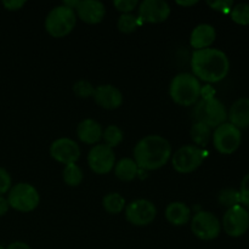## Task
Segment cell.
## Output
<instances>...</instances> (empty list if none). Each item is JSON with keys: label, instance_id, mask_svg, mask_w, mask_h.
<instances>
[{"label": "cell", "instance_id": "6da1fadb", "mask_svg": "<svg viewBox=\"0 0 249 249\" xmlns=\"http://www.w3.org/2000/svg\"><path fill=\"white\" fill-rule=\"evenodd\" d=\"M192 74L206 83H219L230 72V60L220 49L208 48L195 50L191 58Z\"/></svg>", "mask_w": 249, "mask_h": 249}, {"label": "cell", "instance_id": "7a4b0ae2", "mask_svg": "<svg viewBox=\"0 0 249 249\" xmlns=\"http://www.w3.org/2000/svg\"><path fill=\"white\" fill-rule=\"evenodd\" d=\"M133 156L139 169L157 170L172 158V146L163 136L147 135L138 141Z\"/></svg>", "mask_w": 249, "mask_h": 249}, {"label": "cell", "instance_id": "3957f363", "mask_svg": "<svg viewBox=\"0 0 249 249\" xmlns=\"http://www.w3.org/2000/svg\"><path fill=\"white\" fill-rule=\"evenodd\" d=\"M169 95L180 106H192L202 95L201 82L192 73H179L170 82Z\"/></svg>", "mask_w": 249, "mask_h": 249}, {"label": "cell", "instance_id": "277c9868", "mask_svg": "<svg viewBox=\"0 0 249 249\" xmlns=\"http://www.w3.org/2000/svg\"><path fill=\"white\" fill-rule=\"evenodd\" d=\"M77 15L74 10L58 5L51 9L45 17V29L53 38H63L74 29Z\"/></svg>", "mask_w": 249, "mask_h": 249}, {"label": "cell", "instance_id": "5b68a950", "mask_svg": "<svg viewBox=\"0 0 249 249\" xmlns=\"http://www.w3.org/2000/svg\"><path fill=\"white\" fill-rule=\"evenodd\" d=\"M194 116L196 122L206 124L211 129L228 122V111L223 102L214 96H204L195 107Z\"/></svg>", "mask_w": 249, "mask_h": 249}, {"label": "cell", "instance_id": "8992f818", "mask_svg": "<svg viewBox=\"0 0 249 249\" xmlns=\"http://www.w3.org/2000/svg\"><path fill=\"white\" fill-rule=\"evenodd\" d=\"M7 202L10 208L22 213H28L39 206L40 196L33 185L28 182H18L7 192Z\"/></svg>", "mask_w": 249, "mask_h": 249}, {"label": "cell", "instance_id": "52a82bcc", "mask_svg": "<svg viewBox=\"0 0 249 249\" xmlns=\"http://www.w3.org/2000/svg\"><path fill=\"white\" fill-rule=\"evenodd\" d=\"M212 141L214 148L219 153L225 156L232 155L242 143V131L229 122H225L214 129L212 134Z\"/></svg>", "mask_w": 249, "mask_h": 249}, {"label": "cell", "instance_id": "ba28073f", "mask_svg": "<svg viewBox=\"0 0 249 249\" xmlns=\"http://www.w3.org/2000/svg\"><path fill=\"white\" fill-rule=\"evenodd\" d=\"M170 160L173 168L178 173L189 174L201 167L204 160V152L195 145H185L175 151Z\"/></svg>", "mask_w": 249, "mask_h": 249}, {"label": "cell", "instance_id": "9c48e42d", "mask_svg": "<svg viewBox=\"0 0 249 249\" xmlns=\"http://www.w3.org/2000/svg\"><path fill=\"white\" fill-rule=\"evenodd\" d=\"M191 231L202 241L215 240L221 232V221L212 212L201 211L191 219Z\"/></svg>", "mask_w": 249, "mask_h": 249}, {"label": "cell", "instance_id": "30bf717a", "mask_svg": "<svg viewBox=\"0 0 249 249\" xmlns=\"http://www.w3.org/2000/svg\"><path fill=\"white\" fill-rule=\"evenodd\" d=\"M221 229L226 235L233 238L247 233L249 230V211L241 204L226 209L221 221Z\"/></svg>", "mask_w": 249, "mask_h": 249}, {"label": "cell", "instance_id": "8fae6325", "mask_svg": "<svg viewBox=\"0 0 249 249\" xmlns=\"http://www.w3.org/2000/svg\"><path fill=\"white\" fill-rule=\"evenodd\" d=\"M125 218L134 226H147L157 215L156 206L148 199L139 198L126 204L124 209Z\"/></svg>", "mask_w": 249, "mask_h": 249}, {"label": "cell", "instance_id": "7c38bea8", "mask_svg": "<svg viewBox=\"0 0 249 249\" xmlns=\"http://www.w3.org/2000/svg\"><path fill=\"white\" fill-rule=\"evenodd\" d=\"M170 5L164 0H143L139 2L138 18L143 23H162L170 16Z\"/></svg>", "mask_w": 249, "mask_h": 249}, {"label": "cell", "instance_id": "4fadbf2b", "mask_svg": "<svg viewBox=\"0 0 249 249\" xmlns=\"http://www.w3.org/2000/svg\"><path fill=\"white\" fill-rule=\"evenodd\" d=\"M88 164L96 174L104 175L109 173L116 165V153L113 148L105 143L95 145L88 153Z\"/></svg>", "mask_w": 249, "mask_h": 249}, {"label": "cell", "instance_id": "5bb4252c", "mask_svg": "<svg viewBox=\"0 0 249 249\" xmlns=\"http://www.w3.org/2000/svg\"><path fill=\"white\" fill-rule=\"evenodd\" d=\"M50 156L56 162L67 165L71 163H77L80 157V148L72 139L60 138L51 143Z\"/></svg>", "mask_w": 249, "mask_h": 249}, {"label": "cell", "instance_id": "9a60e30c", "mask_svg": "<svg viewBox=\"0 0 249 249\" xmlns=\"http://www.w3.org/2000/svg\"><path fill=\"white\" fill-rule=\"evenodd\" d=\"M92 99L96 105L105 109H117L123 104V94L117 87L112 84H102L95 88Z\"/></svg>", "mask_w": 249, "mask_h": 249}, {"label": "cell", "instance_id": "2e32d148", "mask_svg": "<svg viewBox=\"0 0 249 249\" xmlns=\"http://www.w3.org/2000/svg\"><path fill=\"white\" fill-rule=\"evenodd\" d=\"M75 15L85 23L97 24L104 19L106 7L100 0H80L75 9Z\"/></svg>", "mask_w": 249, "mask_h": 249}, {"label": "cell", "instance_id": "e0dca14e", "mask_svg": "<svg viewBox=\"0 0 249 249\" xmlns=\"http://www.w3.org/2000/svg\"><path fill=\"white\" fill-rule=\"evenodd\" d=\"M228 121L241 131L249 128V97H240L231 105Z\"/></svg>", "mask_w": 249, "mask_h": 249}, {"label": "cell", "instance_id": "ac0fdd59", "mask_svg": "<svg viewBox=\"0 0 249 249\" xmlns=\"http://www.w3.org/2000/svg\"><path fill=\"white\" fill-rule=\"evenodd\" d=\"M216 39V31L212 24L201 23L195 27L190 36V45L195 50L211 48Z\"/></svg>", "mask_w": 249, "mask_h": 249}, {"label": "cell", "instance_id": "d6986e66", "mask_svg": "<svg viewBox=\"0 0 249 249\" xmlns=\"http://www.w3.org/2000/svg\"><path fill=\"white\" fill-rule=\"evenodd\" d=\"M102 129L101 124L97 121L91 118L83 119L77 126V136L82 142L88 145H95L102 139Z\"/></svg>", "mask_w": 249, "mask_h": 249}, {"label": "cell", "instance_id": "ffe728a7", "mask_svg": "<svg viewBox=\"0 0 249 249\" xmlns=\"http://www.w3.org/2000/svg\"><path fill=\"white\" fill-rule=\"evenodd\" d=\"M165 219L174 226L186 225L191 220V209L184 202H172L165 208Z\"/></svg>", "mask_w": 249, "mask_h": 249}, {"label": "cell", "instance_id": "44dd1931", "mask_svg": "<svg viewBox=\"0 0 249 249\" xmlns=\"http://www.w3.org/2000/svg\"><path fill=\"white\" fill-rule=\"evenodd\" d=\"M114 175L122 181H133L136 177L138 173L140 172L138 164L133 158H122L121 160L116 163L114 165Z\"/></svg>", "mask_w": 249, "mask_h": 249}, {"label": "cell", "instance_id": "7402d4cb", "mask_svg": "<svg viewBox=\"0 0 249 249\" xmlns=\"http://www.w3.org/2000/svg\"><path fill=\"white\" fill-rule=\"evenodd\" d=\"M190 135L195 142V146L199 148L206 147L212 140V129L207 126L206 124L195 122L194 125L191 126V130H190Z\"/></svg>", "mask_w": 249, "mask_h": 249}, {"label": "cell", "instance_id": "603a6c76", "mask_svg": "<svg viewBox=\"0 0 249 249\" xmlns=\"http://www.w3.org/2000/svg\"><path fill=\"white\" fill-rule=\"evenodd\" d=\"M105 211L109 214H119L125 209V198L118 192H109L102 199Z\"/></svg>", "mask_w": 249, "mask_h": 249}, {"label": "cell", "instance_id": "cb8c5ba5", "mask_svg": "<svg viewBox=\"0 0 249 249\" xmlns=\"http://www.w3.org/2000/svg\"><path fill=\"white\" fill-rule=\"evenodd\" d=\"M83 178H84L83 170L77 163H71V164L65 165V168H63V181L68 186H79L83 181Z\"/></svg>", "mask_w": 249, "mask_h": 249}, {"label": "cell", "instance_id": "d4e9b609", "mask_svg": "<svg viewBox=\"0 0 249 249\" xmlns=\"http://www.w3.org/2000/svg\"><path fill=\"white\" fill-rule=\"evenodd\" d=\"M102 139L105 141V145L114 148L122 143L124 139V133L119 126L111 124L102 131Z\"/></svg>", "mask_w": 249, "mask_h": 249}, {"label": "cell", "instance_id": "484cf974", "mask_svg": "<svg viewBox=\"0 0 249 249\" xmlns=\"http://www.w3.org/2000/svg\"><path fill=\"white\" fill-rule=\"evenodd\" d=\"M218 201L219 203H220V206L225 207L226 209L238 206V204H241L240 191L236 189H231V187L223 189L219 192Z\"/></svg>", "mask_w": 249, "mask_h": 249}, {"label": "cell", "instance_id": "4316f807", "mask_svg": "<svg viewBox=\"0 0 249 249\" xmlns=\"http://www.w3.org/2000/svg\"><path fill=\"white\" fill-rule=\"evenodd\" d=\"M140 26H142V24L139 21L138 16L134 14H122L121 17L118 18V22H117V27H118L119 32L125 34L133 33Z\"/></svg>", "mask_w": 249, "mask_h": 249}, {"label": "cell", "instance_id": "83f0119b", "mask_svg": "<svg viewBox=\"0 0 249 249\" xmlns=\"http://www.w3.org/2000/svg\"><path fill=\"white\" fill-rule=\"evenodd\" d=\"M231 19L240 26L249 24V4L248 2H238L233 5L230 11Z\"/></svg>", "mask_w": 249, "mask_h": 249}, {"label": "cell", "instance_id": "f1b7e54d", "mask_svg": "<svg viewBox=\"0 0 249 249\" xmlns=\"http://www.w3.org/2000/svg\"><path fill=\"white\" fill-rule=\"evenodd\" d=\"M73 92L80 99H88V97L94 96L95 87L88 80H78L73 85Z\"/></svg>", "mask_w": 249, "mask_h": 249}, {"label": "cell", "instance_id": "f546056e", "mask_svg": "<svg viewBox=\"0 0 249 249\" xmlns=\"http://www.w3.org/2000/svg\"><path fill=\"white\" fill-rule=\"evenodd\" d=\"M114 7L122 14H133L134 10L139 6L138 0H114Z\"/></svg>", "mask_w": 249, "mask_h": 249}, {"label": "cell", "instance_id": "4dcf8cb0", "mask_svg": "<svg viewBox=\"0 0 249 249\" xmlns=\"http://www.w3.org/2000/svg\"><path fill=\"white\" fill-rule=\"evenodd\" d=\"M238 191H240L241 206H243L247 211H249V173L243 177Z\"/></svg>", "mask_w": 249, "mask_h": 249}, {"label": "cell", "instance_id": "1f68e13d", "mask_svg": "<svg viewBox=\"0 0 249 249\" xmlns=\"http://www.w3.org/2000/svg\"><path fill=\"white\" fill-rule=\"evenodd\" d=\"M207 5L213 10H215V11L223 12V14H230L235 2L231 1V0H214V1H207Z\"/></svg>", "mask_w": 249, "mask_h": 249}, {"label": "cell", "instance_id": "d6a6232c", "mask_svg": "<svg viewBox=\"0 0 249 249\" xmlns=\"http://www.w3.org/2000/svg\"><path fill=\"white\" fill-rule=\"evenodd\" d=\"M12 187V180L9 172L0 167V196L7 194Z\"/></svg>", "mask_w": 249, "mask_h": 249}, {"label": "cell", "instance_id": "836d02e7", "mask_svg": "<svg viewBox=\"0 0 249 249\" xmlns=\"http://www.w3.org/2000/svg\"><path fill=\"white\" fill-rule=\"evenodd\" d=\"M24 5H26L24 0H5V1H2V6L6 10H9V11L21 10Z\"/></svg>", "mask_w": 249, "mask_h": 249}, {"label": "cell", "instance_id": "e575fe53", "mask_svg": "<svg viewBox=\"0 0 249 249\" xmlns=\"http://www.w3.org/2000/svg\"><path fill=\"white\" fill-rule=\"evenodd\" d=\"M9 208L10 206H9V202H7V198H5L4 196H0V218L4 216L5 214L7 213Z\"/></svg>", "mask_w": 249, "mask_h": 249}, {"label": "cell", "instance_id": "d590c367", "mask_svg": "<svg viewBox=\"0 0 249 249\" xmlns=\"http://www.w3.org/2000/svg\"><path fill=\"white\" fill-rule=\"evenodd\" d=\"M5 249H32L27 243L21 242V241H16V242H12L7 246V248Z\"/></svg>", "mask_w": 249, "mask_h": 249}, {"label": "cell", "instance_id": "8d00e7d4", "mask_svg": "<svg viewBox=\"0 0 249 249\" xmlns=\"http://www.w3.org/2000/svg\"><path fill=\"white\" fill-rule=\"evenodd\" d=\"M197 2H198L197 0H190V1H177V4L180 6H194Z\"/></svg>", "mask_w": 249, "mask_h": 249}, {"label": "cell", "instance_id": "74e56055", "mask_svg": "<svg viewBox=\"0 0 249 249\" xmlns=\"http://www.w3.org/2000/svg\"><path fill=\"white\" fill-rule=\"evenodd\" d=\"M0 249H5V248H4V247H2V246H1V245H0Z\"/></svg>", "mask_w": 249, "mask_h": 249}]
</instances>
